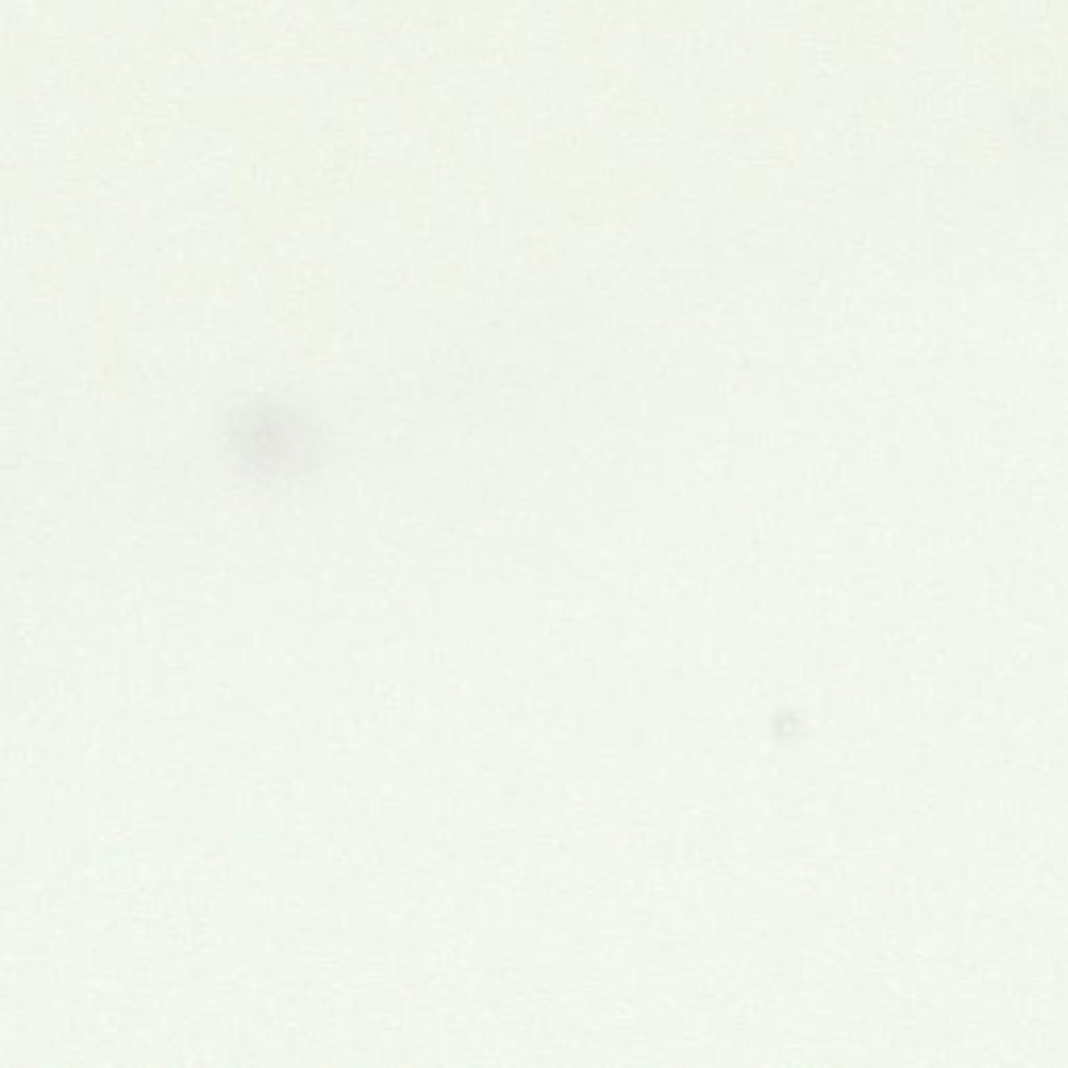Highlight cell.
<instances>
[{"mask_svg":"<svg viewBox=\"0 0 1068 1068\" xmlns=\"http://www.w3.org/2000/svg\"><path fill=\"white\" fill-rule=\"evenodd\" d=\"M228 449L249 474L280 480L313 468L322 453L315 420L297 405L255 399L236 407L226 424Z\"/></svg>","mask_w":1068,"mask_h":1068,"instance_id":"cell-1","label":"cell"}]
</instances>
